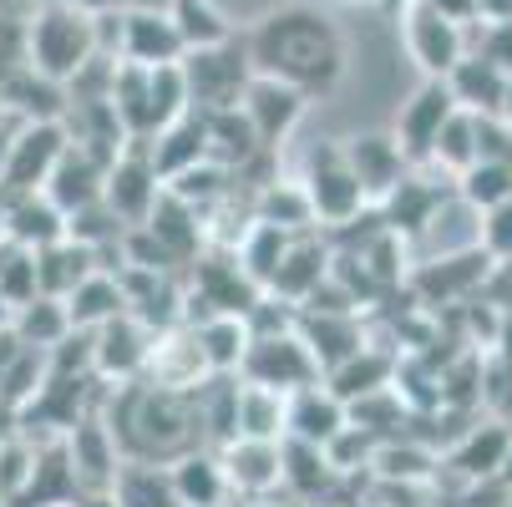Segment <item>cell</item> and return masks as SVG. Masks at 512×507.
Segmentation results:
<instances>
[{
    "label": "cell",
    "mask_w": 512,
    "mask_h": 507,
    "mask_svg": "<svg viewBox=\"0 0 512 507\" xmlns=\"http://www.w3.org/2000/svg\"><path fill=\"white\" fill-rule=\"evenodd\" d=\"M234 437L254 442H279L284 437V396L254 381H239L234 391Z\"/></svg>",
    "instance_id": "e575fe53"
},
{
    "label": "cell",
    "mask_w": 512,
    "mask_h": 507,
    "mask_svg": "<svg viewBox=\"0 0 512 507\" xmlns=\"http://www.w3.org/2000/svg\"><path fill=\"white\" fill-rule=\"evenodd\" d=\"M41 386H46V350L21 345V355L6 366V376H0V401H6L11 411H21Z\"/></svg>",
    "instance_id": "ee69618b"
},
{
    "label": "cell",
    "mask_w": 512,
    "mask_h": 507,
    "mask_svg": "<svg viewBox=\"0 0 512 507\" xmlns=\"http://www.w3.org/2000/svg\"><path fill=\"white\" fill-rule=\"evenodd\" d=\"M269 148H259V137H254V127H249V117L239 112V107H213V112H203V158L208 163H218V168H229L234 178L254 163V158H264Z\"/></svg>",
    "instance_id": "44dd1931"
},
{
    "label": "cell",
    "mask_w": 512,
    "mask_h": 507,
    "mask_svg": "<svg viewBox=\"0 0 512 507\" xmlns=\"http://www.w3.org/2000/svg\"><path fill=\"white\" fill-rule=\"evenodd\" d=\"M148 158H153L158 178H173V173L193 168V163L203 158V112L188 107L183 117H173L168 127H158V132L148 137Z\"/></svg>",
    "instance_id": "d6a6232c"
},
{
    "label": "cell",
    "mask_w": 512,
    "mask_h": 507,
    "mask_svg": "<svg viewBox=\"0 0 512 507\" xmlns=\"http://www.w3.org/2000/svg\"><path fill=\"white\" fill-rule=\"evenodd\" d=\"M11 330H16L21 345H31V350H51V345H61V340L71 335V320H66V305H61V300H51V295H31L26 305H16Z\"/></svg>",
    "instance_id": "74e56055"
},
{
    "label": "cell",
    "mask_w": 512,
    "mask_h": 507,
    "mask_svg": "<svg viewBox=\"0 0 512 507\" xmlns=\"http://www.w3.org/2000/svg\"><path fill=\"white\" fill-rule=\"evenodd\" d=\"M168 16H173L183 46H213V41L234 36V31L224 26V16H218L208 0H168Z\"/></svg>",
    "instance_id": "7bdbcfd3"
},
{
    "label": "cell",
    "mask_w": 512,
    "mask_h": 507,
    "mask_svg": "<svg viewBox=\"0 0 512 507\" xmlns=\"http://www.w3.org/2000/svg\"><path fill=\"white\" fill-rule=\"evenodd\" d=\"M340 426H345V406H340V396L325 391V381L284 396V437L310 442V447H325Z\"/></svg>",
    "instance_id": "d4e9b609"
},
{
    "label": "cell",
    "mask_w": 512,
    "mask_h": 507,
    "mask_svg": "<svg viewBox=\"0 0 512 507\" xmlns=\"http://www.w3.org/2000/svg\"><path fill=\"white\" fill-rule=\"evenodd\" d=\"M234 507H310V502L289 497V492L279 487V492H264V497H244V502H234Z\"/></svg>",
    "instance_id": "f907efd6"
},
{
    "label": "cell",
    "mask_w": 512,
    "mask_h": 507,
    "mask_svg": "<svg viewBox=\"0 0 512 507\" xmlns=\"http://www.w3.org/2000/svg\"><path fill=\"white\" fill-rule=\"evenodd\" d=\"M477 51L492 61V66H502L507 77H512V21H497V26H482V41H477Z\"/></svg>",
    "instance_id": "c3c4849f"
},
{
    "label": "cell",
    "mask_w": 512,
    "mask_h": 507,
    "mask_svg": "<svg viewBox=\"0 0 512 507\" xmlns=\"http://www.w3.org/2000/svg\"><path fill=\"white\" fill-rule=\"evenodd\" d=\"M142 229H148L178 264H193L203 254V213L193 203H183L178 193L158 188L153 208H148V219H142Z\"/></svg>",
    "instance_id": "603a6c76"
},
{
    "label": "cell",
    "mask_w": 512,
    "mask_h": 507,
    "mask_svg": "<svg viewBox=\"0 0 512 507\" xmlns=\"http://www.w3.org/2000/svg\"><path fill=\"white\" fill-rule=\"evenodd\" d=\"M295 183L305 188V203H310V219L315 229H340V224H355V213H365L371 203H365L340 142H315V148L305 153Z\"/></svg>",
    "instance_id": "3957f363"
},
{
    "label": "cell",
    "mask_w": 512,
    "mask_h": 507,
    "mask_svg": "<svg viewBox=\"0 0 512 507\" xmlns=\"http://www.w3.org/2000/svg\"><path fill=\"white\" fill-rule=\"evenodd\" d=\"M61 442H66V462H71V472H77V487L82 492H107L117 482L122 452H117L112 431H107V421L97 411H87L77 426H66Z\"/></svg>",
    "instance_id": "4fadbf2b"
},
{
    "label": "cell",
    "mask_w": 512,
    "mask_h": 507,
    "mask_svg": "<svg viewBox=\"0 0 512 507\" xmlns=\"http://www.w3.org/2000/svg\"><path fill=\"white\" fill-rule=\"evenodd\" d=\"M436 467H442V457H436L426 442H416V437H401V431L396 437H381L371 462H365L371 477H391V482H431Z\"/></svg>",
    "instance_id": "836d02e7"
},
{
    "label": "cell",
    "mask_w": 512,
    "mask_h": 507,
    "mask_svg": "<svg viewBox=\"0 0 512 507\" xmlns=\"http://www.w3.org/2000/svg\"><path fill=\"white\" fill-rule=\"evenodd\" d=\"M21 355V340H16V330L11 325H0V376H6V366Z\"/></svg>",
    "instance_id": "816d5d0a"
},
{
    "label": "cell",
    "mask_w": 512,
    "mask_h": 507,
    "mask_svg": "<svg viewBox=\"0 0 512 507\" xmlns=\"http://www.w3.org/2000/svg\"><path fill=\"white\" fill-rule=\"evenodd\" d=\"M11 127H16V122H6V127H0V168H6V148H11Z\"/></svg>",
    "instance_id": "680465c9"
},
{
    "label": "cell",
    "mask_w": 512,
    "mask_h": 507,
    "mask_svg": "<svg viewBox=\"0 0 512 507\" xmlns=\"http://www.w3.org/2000/svg\"><path fill=\"white\" fill-rule=\"evenodd\" d=\"M107 163H112V158H102V153H92V148H82V142L66 137V148H61L56 168L46 173L41 193H46L61 213L82 208V203L102 198V173H107Z\"/></svg>",
    "instance_id": "e0dca14e"
},
{
    "label": "cell",
    "mask_w": 512,
    "mask_h": 507,
    "mask_svg": "<svg viewBox=\"0 0 512 507\" xmlns=\"http://www.w3.org/2000/svg\"><path fill=\"white\" fill-rule=\"evenodd\" d=\"M0 295L11 300V310L36 295V249H26L6 234H0Z\"/></svg>",
    "instance_id": "b9f144b4"
},
{
    "label": "cell",
    "mask_w": 512,
    "mask_h": 507,
    "mask_svg": "<svg viewBox=\"0 0 512 507\" xmlns=\"http://www.w3.org/2000/svg\"><path fill=\"white\" fill-rule=\"evenodd\" d=\"M497 416H502V421L512 426V386H507V396H502V406H497Z\"/></svg>",
    "instance_id": "91938a15"
},
{
    "label": "cell",
    "mask_w": 512,
    "mask_h": 507,
    "mask_svg": "<svg viewBox=\"0 0 512 507\" xmlns=\"http://www.w3.org/2000/svg\"><path fill=\"white\" fill-rule=\"evenodd\" d=\"M188 46L173 26L168 11H122V46L117 61H137V66H168L178 61Z\"/></svg>",
    "instance_id": "ffe728a7"
},
{
    "label": "cell",
    "mask_w": 512,
    "mask_h": 507,
    "mask_svg": "<svg viewBox=\"0 0 512 507\" xmlns=\"http://www.w3.org/2000/svg\"><path fill=\"white\" fill-rule=\"evenodd\" d=\"M11 315H16V310H11V300L0 295V325H11Z\"/></svg>",
    "instance_id": "94428289"
},
{
    "label": "cell",
    "mask_w": 512,
    "mask_h": 507,
    "mask_svg": "<svg viewBox=\"0 0 512 507\" xmlns=\"http://www.w3.org/2000/svg\"><path fill=\"white\" fill-rule=\"evenodd\" d=\"M497 482L512 492V442H507V452H502V467H497Z\"/></svg>",
    "instance_id": "11a10c76"
},
{
    "label": "cell",
    "mask_w": 512,
    "mask_h": 507,
    "mask_svg": "<svg viewBox=\"0 0 512 507\" xmlns=\"http://www.w3.org/2000/svg\"><path fill=\"white\" fill-rule=\"evenodd\" d=\"M0 234L16 239V244H26V249H46V244H56V239L66 234V213H61L41 188H31V193H6V203H0Z\"/></svg>",
    "instance_id": "7402d4cb"
},
{
    "label": "cell",
    "mask_w": 512,
    "mask_h": 507,
    "mask_svg": "<svg viewBox=\"0 0 512 507\" xmlns=\"http://www.w3.org/2000/svg\"><path fill=\"white\" fill-rule=\"evenodd\" d=\"M492 269V254L477 244V249H462V254H442V259H416V269L406 274L411 295L421 305H457V300H472L482 279Z\"/></svg>",
    "instance_id": "ba28073f"
},
{
    "label": "cell",
    "mask_w": 512,
    "mask_h": 507,
    "mask_svg": "<svg viewBox=\"0 0 512 507\" xmlns=\"http://www.w3.org/2000/svg\"><path fill=\"white\" fill-rule=\"evenodd\" d=\"M345 6H360V0H345Z\"/></svg>",
    "instance_id": "be15d7a7"
},
{
    "label": "cell",
    "mask_w": 512,
    "mask_h": 507,
    "mask_svg": "<svg viewBox=\"0 0 512 507\" xmlns=\"http://www.w3.org/2000/svg\"><path fill=\"white\" fill-rule=\"evenodd\" d=\"M365 507H426V482H391V477H376Z\"/></svg>",
    "instance_id": "7dc6e473"
},
{
    "label": "cell",
    "mask_w": 512,
    "mask_h": 507,
    "mask_svg": "<svg viewBox=\"0 0 512 507\" xmlns=\"http://www.w3.org/2000/svg\"><path fill=\"white\" fill-rule=\"evenodd\" d=\"M218 462H224L229 492L239 497H264L279 492V442H254V437H234L224 447H213Z\"/></svg>",
    "instance_id": "d6986e66"
},
{
    "label": "cell",
    "mask_w": 512,
    "mask_h": 507,
    "mask_svg": "<svg viewBox=\"0 0 512 507\" xmlns=\"http://www.w3.org/2000/svg\"><path fill=\"white\" fill-rule=\"evenodd\" d=\"M472 21H482V26L512 21V0H472Z\"/></svg>",
    "instance_id": "681fc988"
},
{
    "label": "cell",
    "mask_w": 512,
    "mask_h": 507,
    "mask_svg": "<svg viewBox=\"0 0 512 507\" xmlns=\"http://www.w3.org/2000/svg\"><path fill=\"white\" fill-rule=\"evenodd\" d=\"M340 482V472L325 462L320 447L279 437V487L300 502H330V487Z\"/></svg>",
    "instance_id": "4316f807"
},
{
    "label": "cell",
    "mask_w": 512,
    "mask_h": 507,
    "mask_svg": "<svg viewBox=\"0 0 512 507\" xmlns=\"http://www.w3.org/2000/svg\"><path fill=\"white\" fill-rule=\"evenodd\" d=\"M482 249L492 259H512V198L482 213Z\"/></svg>",
    "instance_id": "bcb514c9"
},
{
    "label": "cell",
    "mask_w": 512,
    "mask_h": 507,
    "mask_svg": "<svg viewBox=\"0 0 512 507\" xmlns=\"http://www.w3.org/2000/svg\"><path fill=\"white\" fill-rule=\"evenodd\" d=\"M97 249L77 244V239H56L46 249H36V295H51V300H66L92 269H97Z\"/></svg>",
    "instance_id": "4dcf8cb0"
},
{
    "label": "cell",
    "mask_w": 512,
    "mask_h": 507,
    "mask_svg": "<svg viewBox=\"0 0 512 507\" xmlns=\"http://www.w3.org/2000/svg\"><path fill=\"white\" fill-rule=\"evenodd\" d=\"M330 239H320V229L310 224V229H295L289 234V244H284V254H279V264H274V274L264 279V289L269 295H279V300H289V305H300L310 289L330 274Z\"/></svg>",
    "instance_id": "5bb4252c"
},
{
    "label": "cell",
    "mask_w": 512,
    "mask_h": 507,
    "mask_svg": "<svg viewBox=\"0 0 512 507\" xmlns=\"http://www.w3.org/2000/svg\"><path fill=\"white\" fill-rule=\"evenodd\" d=\"M213 371L198 350V335L193 325H168L153 335V350H148V366H142V381L148 386H168V391H193L203 386Z\"/></svg>",
    "instance_id": "9a60e30c"
},
{
    "label": "cell",
    "mask_w": 512,
    "mask_h": 507,
    "mask_svg": "<svg viewBox=\"0 0 512 507\" xmlns=\"http://www.w3.org/2000/svg\"><path fill=\"white\" fill-rule=\"evenodd\" d=\"M497 117L512 127V77H507V87H502V107H497Z\"/></svg>",
    "instance_id": "9f6ffc18"
},
{
    "label": "cell",
    "mask_w": 512,
    "mask_h": 507,
    "mask_svg": "<svg viewBox=\"0 0 512 507\" xmlns=\"http://www.w3.org/2000/svg\"><path fill=\"white\" fill-rule=\"evenodd\" d=\"M442 82L452 87V102H457L462 112L497 117V107H502V87H507V71H502V66H492L482 51H467V56L447 71Z\"/></svg>",
    "instance_id": "f546056e"
},
{
    "label": "cell",
    "mask_w": 512,
    "mask_h": 507,
    "mask_svg": "<svg viewBox=\"0 0 512 507\" xmlns=\"http://www.w3.org/2000/svg\"><path fill=\"white\" fill-rule=\"evenodd\" d=\"M71 507H117V502H112V487H107V492H82Z\"/></svg>",
    "instance_id": "f5cc1de1"
},
{
    "label": "cell",
    "mask_w": 512,
    "mask_h": 507,
    "mask_svg": "<svg viewBox=\"0 0 512 507\" xmlns=\"http://www.w3.org/2000/svg\"><path fill=\"white\" fill-rule=\"evenodd\" d=\"M376 6H381V11H386V16H401V11H406V6H411V0H376Z\"/></svg>",
    "instance_id": "6f0895ef"
},
{
    "label": "cell",
    "mask_w": 512,
    "mask_h": 507,
    "mask_svg": "<svg viewBox=\"0 0 512 507\" xmlns=\"http://www.w3.org/2000/svg\"><path fill=\"white\" fill-rule=\"evenodd\" d=\"M153 335L137 315H112L92 330V376L117 386V381H142V366H148V350H153Z\"/></svg>",
    "instance_id": "30bf717a"
},
{
    "label": "cell",
    "mask_w": 512,
    "mask_h": 507,
    "mask_svg": "<svg viewBox=\"0 0 512 507\" xmlns=\"http://www.w3.org/2000/svg\"><path fill=\"white\" fill-rule=\"evenodd\" d=\"M477 213H487V208H497L502 198H512V163H472V168H462L457 173V183H452Z\"/></svg>",
    "instance_id": "60d3db41"
},
{
    "label": "cell",
    "mask_w": 512,
    "mask_h": 507,
    "mask_svg": "<svg viewBox=\"0 0 512 507\" xmlns=\"http://www.w3.org/2000/svg\"><path fill=\"white\" fill-rule=\"evenodd\" d=\"M249 208H254L259 224H279V229H310V224H315V219H310V203H305V188H300L295 178L259 183L254 198H249Z\"/></svg>",
    "instance_id": "f35d334b"
},
{
    "label": "cell",
    "mask_w": 512,
    "mask_h": 507,
    "mask_svg": "<svg viewBox=\"0 0 512 507\" xmlns=\"http://www.w3.org/2000/svg\"><path fill=\"white\" fill-rule=\"evenodd\" d=\"M66 6H77V11L97 16V11H112V6H122V0H66Z\"/></svg>",
    "instance_id": "db71d44e"
},
{
    "label": "cell",
    "mask_w": 512,
    "mask_h": 507,
    "mask_svg": "<svg viewBox=\"0 0 512 507\" xmlns=\"http://www.w3.org/2000/svg\"><path fill=\"white\" fill-rule=\"evenodd\" d=\"M305 92H295L289 82H274V77H249V87H244V97H239V112L249 117V127H254V137H259V148H279V142L295 132V122L305 117Z\"/></svg>",
    "instance_id": "8fae6325"
},
{
    "label": "cell",
    "mask_w": 512,
    "mask_h": 507,
    "mask_svg": "<svg viewBox=\"0 0 512 507\" xmlns=\"http://www.w3.org/2000/svg\"><path fill=\"white\" fill-rule=\"evenodd\" d=\"M452 112H457V102H452V87H447L442 77H426V82L411 92V102L401 107L396 132H391L411 168L431 158V142H436V132H442V122H447Z\"/></svg>",
    "instance_id": "7c38bea8"
},
{
    "label": "cell",
    "mask_w": 512,
    "mask_h": 507,
    "mask_svg": "<svg viewBox=\"0 0 512 507\" xmlns=\"http://www.w3.org/2000/svg\"><path fill=\"white\" fill-rule=\"evenodd\" d=\"M198 335V350L208 360L213 376H234L239 360H244V345H249V320L244 315H208L193 325Z\"/></svg>",
    "instance_id": "d590c367"
},
{
    "label": "cell",
    "mask_w": 512,
    "mask_h": 507,
    "mask_svg": "<svg viewBox=\"0 0 512 507\" xmlns=\"http://www.w3.org/2000/svg\"><path fill=\"white\" fill-rule=\"evenodd\" d=\"M426 163H436L442 173H462V168H472L477 163V112H452L447 122H442V132H436V142H431V158Z\"/></svg>",
    "instance_id": "ab89813d"
},
{
    "label": "cell",
    "mask_w": 512,
    "mask_h": 507,
    "mask_svg": "<svg viewBox=\"0 0 512 507\" xmlns=\"http://www.w3.org/2000/svg\"><path fill=\"white\" fill-rule=\"evenodd\" d=\"M112 502L117 507H178L168 467H158V462H122L117 482H112Z\"/></svg>",
    "instance_id": "8d00e7d4"
},
{
    "label": "cell",
    "mask_w": 512,
    "mask_h": 507,
    "mask_svg": "<svg viewBox=\"0 0 512 507\" xmlns=\"http://www.w3.org/2000/svg\"><path fill=\"white\" fill-rule=\"evenodd\" d=\"M0 203H6V193H0Z\"/></svg>",
    "instance_id": "e7e4bbea"
},
{
    "label": "cell",
    "mask_w": 512,
    "mask_h": 507,
    "mask_svg": "<svg viewBox=\"0 0 512 507\" xmlns=\"http://www.w3.org/2000/svg\"><path fill=\"white\" fill-rule=\"evenodd\" d=\"M340 153H345V163H350V173H355V183H360V193H365V203H371V208H376V203L406 178V168H411L391 132L350 137V142H340Z\"/></svg>",
    "instance_id": "2e32d148"
},
{
    "label": "cell",
    "mask_w": 512,
    "mask_h": 507,
    "mask_svg": "<svg viewBox=\"0 0 512 507\" xmlns=\"http://www.w3.org/2000/svg\"><path fill=\"white\" fill-rule=\"evenodd\" d=\"M507 442H512V426H507L502 416H487V421L467 426L462 437L452 442L447 467H452V472H462L467 482H492V477H497V467H502Z\"/></svg>",
    "instance_id": "484cf974"
},
{
    "label": "cell",
    "mask_w": 512,
    "mask_h": 507,
    "mask_svg": "<svg viewBox=\"0 0 512 507\" xmlns=\"http://www.w3.org/2000/svg\"><path fill=\"white\" fill-rule=\"evenodd\" d=\"M66 305V320H71V330H97L102 320H112V315H122L127 310V295H122V279L112 274V269H92L71 295L61 300Z\"/></svg>",
    "instance_id": "1f68e13d"
},
{
    "label": "cell",
    "mask_w": 512,
    "mask_h": 507,
    "mask_svg": "<svg viewBox=\"0 0 512 507\" xmlns=\"http://www.w3.org/2000/svg\"><path fill=\"white\" fill-rule=\"evenodd\" d=\"M295 330L310 345V355L320 360V376L335 371L345 355H355L365 345V325L360 315H315V310H295Z\"/></svg>",
    "instance_id": "83f0119b"
},
{
    "label": "cell",
    "mask_w": 512,
    "mask_h": 507,
    "mask_svg": "<svg viewBox=\"0 0 512 507\" xmlns=\"http://www.w3.org/2000/svg\"><path fill=\"white\" fill-rule=\"evenodd\" d=\"M401 36L411 61L426 71V77H447V71L467 56V26L447 21L442 11H431L426 0H411L401 11Z\"/></svg>",
    "instance_id": "9c48e42d"
},
{
    "label": "cell",
    "mask_w": 512,
    "mask_h": 507,
    "mask_svg": "<svg viewBox=\"0 0 512 507\" xmlns=\"http://www.w3.org/2000/svg\"><path fill=\"white\" fill-rule=\"evenodd\" d=\"M6 6H21V11H36V6H41V0H6Z\"/></svg>",
    "instance_id": "6125c7cd"
},
{
    "label": "cell",
    "mask_w": 512,
    "mask_h": 507,
    "mask_svg": "<svg viewBox=\"0 0 512 507\" xmlns=\"http://www.w3.org/2000/svg\"><path fill=\"white\" fill-rule=\"evenodd\" d=\"M66 148V127L61 117H31L11 127V148H6V168H0V193H31L46 183V173L56 168Z\"/></svg>",
    "instance_id": "52a82bcc"
},
{
    "label": "cell",
    "mask_w": 512,
    "mask_h": 507,
    "mask_svg": "<svg viewBox=\"0 0 512 507\" xmlns=\"http://www.w3.org/2000/svg\"><path fill=\"white\" fill-rule=\"evenodd\" d=\"M178 71H183V82H188V102L198 112H213V107H239L249 77H254V66H249V46L224 36V41H213V46H188L178 56Z\"/></svg>",
    "instance_id": "277c9868"
},
{
    "label": "cell",
    "mask_w": 512,
    "mask_h": 507,
    "mask_svg": "<svg viewBox=\"0 0 512 507\" xmlns=\"http://www.w3.org/2000/svg\"><path fill=\"white\" fill-rule=\"evenodd\" d=\"M168 482H173L178 507H234L224 462H218L213 447H188L183 457H173L168 462Z\"/></svg>",
    "instance_id": "ac0fdd59"
},
{
    "label": "cell",
    "mask_w": 512,
    "mask_h": 507,
    "mask_svg": "<svg viewBox=\"0 0 512 507\" xmlns=\"http://www.w3.org/2000/svg\"><path fill=\"white\" fill-rule=\"evenodd\" d=\"M396 355H401L396 345L365 335V345H360L355 355H345L335 371H325V391L340 396V406H345V401H355V396H365V391L391 386V376H396Z\"/></svg>",
    "instance_id": "cb8c5ba5"
},
{
    "label": "cell",
    "mask_w": 512,
    "mask_h": 507,
    "mask_svg": "<svg viewBox=\"0 0 512 507\" xmlns=\"http://www.w3.org/2000/svg\"><path fill=\"white\" fill-rule=\"evenodd\" d=\"M158 188H163V178H158V168L148 158V137H127L122 148L112 153L107 173H102V203L132 229V224L148 219Z\"/></svg>",
    "instance_id": "8992f818"
},
{
    "label": "cell",
    "mask_w": 512,
    "mask_h": 507,
    "mask_svg": "<svg viewBox=\"0 0 512 507\" xmlns=\"http://www.w3.org/2000/svg\"><path fill=\"white\" fill-rule=\"evenodd\" d=\"M239 381H254V386H269L279 396L289 391H305L320 376V360L310 355V345L300 340V330L289 325V330H264V335H249L244 345V360H239Z\"/></svg>",
    "instance_id": "5b68a950"
},
{
    "label": "cell",
    "mask_w": 512,
    "mask_h": 507,
    "mask_svg": "<svg viewBox=\"0 0 512 507\" xmlns=\"http://www.w3.org/2000/svg\"><path fill=\"white\" fill-rule=\"evenodd\" d=\"M244 46H249V66L259 77L289 82L305 97H330L345 71V46L335 26L310 6H284L264 16Z\"/></svg>",
    "instance_id": "6da1fadb"
},
{
    "label": "cell",
    "mask_w": 512,
    "mask_h": 507,
    "mask_svg": "<svg viewBox=\"0 0 512 507\" xmlns=\"http://www.w3.org/2000/svg\"><path fill=\"white\" fill-rule=\"evenodd\" d=\"M442 198H447L442 183H426V178H416V173L406 168V178L376 203V219H381L391 234H401V239L411 244V239L421 234V224L431 219V208L442 203Z\"/></svg>",
    "instance_id": "f1b7e54d"
},
{
    "label": "cell",
    "mask_w": 512,
    "mask_h": 507,
    "mask_svg": "<svg viewBox=\"0 0 512 507\" xmlns=\"http://www.w3.org/2000/svg\"><path fill=\"white\" fill-rule=\"evenodd\" d=\"M97 56V31H92V16L66 6V0H41V6L26 16V61L31 71L51 82H71L77 71Z\"/></svg>",
    "instance_id": "7a4b0ae2"
},
{
    "label": "cell",
    "mask_w": 512,
    "mask_h": 507,
    "mask_svg": "<svg viewBox=\"0 0 512 507\" xmlns=\"http://www.w3.org/2000/svg\"><path fill=\"white\" fill-rule=\"evenodd\" d=\"M26 16H31V11L6 6V0H0V82L31 66V61H26Z\"/></svg>",
    "instance_id": "f6af8a7d"
}]
</instances>
